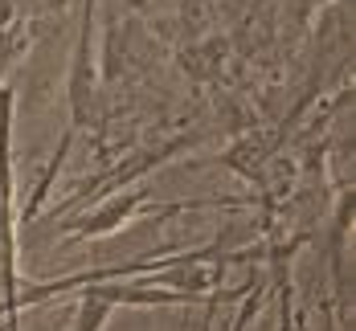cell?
<instances>
[{
    "label": "cell",
    "instance_id": "1",
    "mask_svg": "<svg viewBox=\"0 0 356 331\" xmlns=\"http://www.w3.org/2000/svg\"><path fill=\"white\" fill-rule=\"evenodd\" d=\"M8 123L13 94L0 90V291L13 311H21L17 294V229H13V164H8Z\"/></svg>",
    "mask_w": 356,
    "mask_h": 331
},
{
    "label": "cell",
    "instance_id": "2",
    "mask_svg": "<svg viewBox=\"0 0 356 331\" xmlns=\"http://www.w3.org/2000/svg\"><path fill=\"white\" fill-rule=\"evenodd\" d=\"M8 331H17V319H13V323H8Z\"/></svg>",
    "mask_w": 356,
    "mask_h": 331
}]
</instances>
